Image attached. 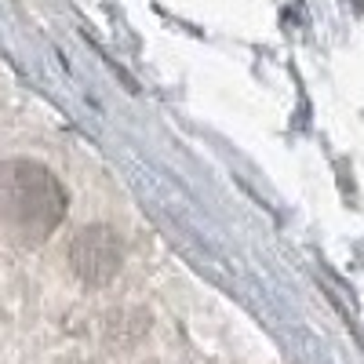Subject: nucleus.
<instances>
[{"label":"nucleus","instance_id":"obj_1","mask_svg":"<svg viewBox=\"0 0 364 364\" xmlns=\"http://www.w3.org/2000/svg\"><path fill=\"white\" fill-rule=\"evenodd\" d=\"M66 215V193L58 178L33 161L0 164V226L18 240L37 245Z\"/></svg>","mask_w":364,"mask_h":364},{"label":"nucleus","instance_id":"obj_2","mask_svg":"<svg viewBox=\"0 0 364 364\" xmlns=\"http://www.w3.org/2000/svg\"><path fill=\"white\" fill-rule=\"evenodd\" d=\"M70 269L87 288H102L120 269V240L109 226H87L70 245Z\"/></svg>","mask_w":364,"mask_h":364}]
</instances>
